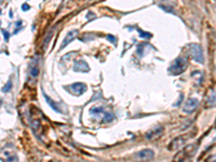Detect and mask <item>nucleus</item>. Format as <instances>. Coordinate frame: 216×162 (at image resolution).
<instances>
[{
    "mask_svg": "<svg viewBox=\"0 0 216 162\" xmlns=\"http://www.w3.org/2000/svg\"><path fill=\"white\" fill-rule=\"evenodd\" d=\"M90 113L94 118H97L101 122H109L114 119L112 113L108 112L106 109L100 106H94L90 109Z\"/></svg>",
    "mask_w": 216,
    "mask_h": 162,
    "instance_id": "obj_1",
    "label": "nucleus"
},
{
    "mask_svg": "<svg viewBox=\"0 0 216 162\" xmlns=\"http://www.w3.org/2000/svg\"><path fill=\"white\" fill-rule=\"evenodd\" d=\"M187 65H188V61L186 57L178 56L177 59L172 63L171 66H170L169 71L172 75H181V74L184 73L185 69L187 68Z\"/></svg>",
    "mask_w": 216,
    "mask_h": 162,
    "instance_id": "obj_2",
    "label": "nucleus"
},
{
    "mask_svg": "<svg viewBox=\"0 0 216 162\" xmlns=\"http://www.w3.org/2000/svg\"><path fill=\"white\" fill-rule=\"evenodd\" d=\"M1 161L2 162H17V156L15 149L12 146H4L1 149Z\"/></svg>",
    "mask_w": 216,
    "mask_h": 162,
    "instance_id": "obj_3",
    "label": "nucleus"
},
{
    "mask_svg": "<svg viewBox=\"0 0 216 162\" xmlns=\"http://www.w3.org/2000/svg\"><path fill=\"white\" fill-rule=\"evenodd\" d=\"M197 151V146L195 145H189L186 148H184L183 150L175 157V162H184L187 158L192 157Z\"/></svg>",
    "mask_w": 216,
    "mask_h": 162,
    "instance_id": "obj_4",
    "label": "nucleus"
},
{
    "mask_svg": "<svg viewBox=\"0 0 216 162\" xmlns=\"http://www.w3.org/2000/svg\"><path fill=\"white\" fill-rule=\"evenodd\" d=\"M189 53L191 55V57L194 59V61H196L199 64H203L204 59H203V52L202 49L199 45L197 43H191L189 45Z\"/></svg>",
    "mask_w": 216,
    "mask_h": 162,
    "instance_id": "obj_5",
    "label": "nucleus"
},
{
    "mask_svg": "<svg viewBox=\"0 0 216 162\" xmlns=\"http://www.w3.org/2000/svg\"><path fill=\"white\" fill-rule=\"evenodd\" d=\"M155 157V152H153V149H143L137 151L136 154H134L133 158L136 161H141V162H146V161H150L151 159H153Z\"/></svg>",
    "mask_w": 216,
    "mask_h": 162,
    "instance_id": "obj_6",
    "label": "nucleus"
},
{
    "mask_svg": "<svg viewBox=\"0 0 216 162\" xmlns=\"http://www.w3.org/2000/svg\"><path fill=\"white\" fill-rule=\"evenodd\" d=\"M190 136H191V135H189V134H183V135L174 138L167 148H169L170 150H177L178 148H181V146L185 144V142L190 137Z\"/></svg>",
    "mask_w": 216,
    "mask_h": 162,
    "instance_id": "obj_7",
    "label": "nucleus"
},
{
    "mask_svg": "<svg viewBox=\"0 0 216 162\" xmlns=\"http://www.w3.org/2000/svg\"><path fill=\"white\" fill-rule=\"evenodd\" d=\"M66 89L70 92L73 95H81L82 93H84L87 90V85L84 83H73V84L68 85Z\"/></svg>",
    "mask_w": 216,
    "mask_h": 162,
    "instance_id": "obj_8",
    "label": "nucleus"
},
{
    "mask_svg": "<svg viewBox=\"0 0 216 162\" xmlns=\"http://www.w3.org/2000/svg\"><path fill=\"white\" fill-rule=\"evenodd\" d=\"M199 106V101L198 98H195V97H191V98H188L187 101H186L185 105H184V112H187V113H190L192 112H195V110L198 108Z\"/></svg>",
    "mask_w": 216,
    "mask_h": 162,
    "instance_id": "obj_9",
    "label": "nucleus"
},
{
    "mask_svg": "<svg viewBox=\"0 0 216 162\" xmlns=\"http://www.w3.org/2000/svg\"><path fill=\"white\" fill-rule=\"evenodd\" d=\"M163 130H164V129H163L162 126H156V128H153L151 131H149L148 133H147V135H146L147 140H148V141L157 140L158 137H160V136H161Z\"/></svg>",
    "mask_w": 216,
    "mask_h": 162,
    "instance_id": "obj_10",
    "label": "nucleus"
},
{
    "mask_svg": "<svg viewBox=\"0 0 216 162\" xmlns=\"http://www.w3.org/2000/svg\"><path fill=\"white\" fill-rule=\"evenodd\" d=\"M89 70H90L89 65L84 61H82V60L77 61L75 65H73V71H77V73H87Z\"/></svg>",
    "mask_w": 216,
    "mask_h": 162,
    "instance_id": "obj_11",
    "label": "nucleus"
},
{
    "mask_svg": "<svg viewBox=\"0 0 216 162\" xmlns=\"http://www.w3.org/2000/svg\"><path fill=\"white\" fill-rule=\"evenodd\" d=\"M77 35H78V31H77V29H73V31H70L69 32H67V35L65 36V39H64L63 42H62V45H61V50H62V49L65 48L66 45H67L68 43L70 42V41H73V38H75Z\"/></svg>",
    "mask_w": 216,
    "mask_h": 162,
    "instance_id": "obj_12",
    "label": "nucleus"
},
{
    "mask_svg": "<svg viewBox=\"0 0 216 162\" xmlns=\"http://www.w3.org/2000/svg\"><path fill=\"white\" fill-rule=\"evenodd\" d=\"M205 106H206V108L215 107L216 106V90H212V91L210 92V94L206 97Z\"/></svg>",
    "mask_w": 216,
    "mask_h": 162,
    "instance_id": "obj_13",
    "label": "nucleus"
},
{
    "mask_svg": "<svg viewBox=\"0 0 216 162\" xmlns=\"http://www.w3.org/2000/svg\"><path fill=\"white\" fill-rule=\"evenodd\" d=\"M45 101H47V103L49 104L50 106H51L52 109H54L55 112H61V109H59V106H57L56 104H55L54 102L52 101L51 98H50V97H48L47 95H45Z\"/></svg>",
    "mask_w": 216,
    "mask_h": 162,
    "instance_id": "obj_14",
    "label": "nucleus"
},
{
    "mask_svg": "<svg viewBox=\"0 0 216 162\" xmlns=\"http://www.w3.org/2000/svg\"><path fill=\"white\" fill-rule=\"evenodd\" d=\"M38 75H39V67L37 66V65L33 64L31 67V76L33 78H36Z\"/></svg>",
    "mask_w": 216,
    "mask_h": 162,
    "instance_id": "obj_15",
    "label": "nucleus"
},
{
    "mask_svg": "<svg viewBox=\"0 0 216 162\" xmlns=\"http://www.w3.org/2000/svg\"><path fill=\"white\" fill-rule=\"evenodd\" d=\"M52 35H53V31H50V32H49V35H48V36H47V38H45V42H43V48H45V45H47V43H49V41H50V39H51Z\"/></svg>",
    "mask_w": 216,
    "mask_h": 162,
    "instance_id": "obj_16",
    "label": "nucleus"
},
{
    "mask_svg": "<svg viewBox=\"0 0 216 162\" xmlns=\"http://www.w3.org/2000/svg\"><path fill=\"white\" fill-rule=\"evenodd\" d=\"M10 88H11V82H10V81H9V82L7 83L6 87H3V89H2V91H3V92H8Z\"/></svg>",
    "mask_w": 216,
    "mask_h": 162,
    "instance_id": "obj_17",
    "label": "nucleus"
},
{
    "mask_svg": "<svg viewBox=\"0 0 216 162\" xmlns=\"http://www.w3.org/2000/svg\"><path fill=\"white\" fill-rule=\"evenodd\" d=\"M2 35H3L4 39H6V40H8V39H9V32L7 31L6 29H2Z\"/></svg>",
    "mask_w": 216,
    "mask_h": 162,
    "instance_id": "obj_18",
    "label": "nucleus"
},
{
    "mask_svg": "<svg viewBox=\"0 0 216 162\" xmlns=\"http://www.w3.org/2000/svg\"><path fill=\"white\" fill-rule=\"evenodd\" d=\"M139 34H141V36L142 37H146V38L147 39H148V38H150V34H146V32H142L141 31H139Z\"/></svg>",
    "mask_w": 216,
    "mask_h": 162,
    "instance_id": "obj_19",
    "label": "nucleus"
},
{
    "mask_svg": "<svg viewBox=\"0 0 216 162\" xmlns=\"http://www.w3.org/2000/svg\"><path fill=\"white\" fill-rule=\"evenodd\" d=\"M107 39H109L111 42H116V39H115V37L114 36H111V35H108L107 36Z\"/></svg>",
    "mask_w": 216,
    "mask_h": 162,
    "instance_id": "obj_20",
    "label": "nucleus"
},
{
    "mask_svg": "<svg viewBox=\"0 0 216 162\" xmlns=\"http://www.w3.org/2000/svg\"><path fill=\"white\" fill-rule=\"evenodd\" d=\"M28 9H29V6H28V4H23V6H22V10L26 11V10H28Z\"/></svg>",
    "mask_w": 216,
    "mask_h": 162,
    "instance_id": "obj_21",
    "label": "nucleus"
},
{
    "mask_svg": "<svg viewBox=\"0 0 216 162\" xmlns=\"http://www.w3.org/2000/svg\"><path fill=\"white\" fill-rule=\"evenodd\" d=\"M208 162H216V156L211 157V158L209 159V161H208Z\"/></svg>",
    "mask_w": 216,
    "mask_h": 162,
    "instance_id": "obj_22",
    "label": "nucleus"
},
{
    "mask_svg": "<svg viewBox=\"0 0 216 162\" xmlns=\"http://www.w3.org/2000/svg\"><path fill=\"white\" fill-rule=\"evenodd\" d=\"M51 162H57V161H51Z\"/></svg>",
    "mask_w": 216,
    "mask_h": 162,
    "instance_id": "obj_23",
    "label": "nucleus"
}]
</instances>
